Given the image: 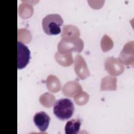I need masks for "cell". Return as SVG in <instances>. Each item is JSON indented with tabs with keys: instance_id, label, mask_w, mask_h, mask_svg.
<instances>
[{
	"instance_id": "1",
	"label": "cell",
	"mask_w": 134,
	"mask_h": 134,
	"mask_svg": "<svg viewBox=\"0 0 134 134\" xmlns=\"http://www.w3.org/2000/svg\"><path fill=\"white\" fill-rule=\"evenodd\" d=\"M53 114L61 120L70 118L73 115L74 106L72 101L67 98L57 99L53 105Z\"/></svg>"
},
{
	"instance_id": "3",
	"label": "cell",
	"mask_w": 134,
	"mask_h": 134,
	"mask_svg": "<svg viewBox=\"0 0 134 134\" xmlns=\"http://www.w3.org/2000/svg\"><path fill=\"white\" fill-rule=\"evenodd\" d=\"M17 68L22 69L29 63L30 51L27 46L19 41L17 42Z\"/></svg>"
},
{
	"instance_id": "4",
	"label": "cell",
	"mask_w": 134,
	"mask_h": 134,
	"mask_svg": "<svg viewBox=\"0 0 134 134\" xmlns=\"http://www.w3.org/2000/svg\"><path fill=\"white\" fill-rule=\"evenodd\" d=\"M33 120L34 124L39 130L41 132H44L49 126L50 118L46 112L40 111L35 114Z\"/></svg>"
},
{
	"instance_id": "5",
	"label": "cell",
	"mask_w": 134,
	"mask_h": 134,
	"mask_svg": "<svg viewBox=\"0 0 134 134\" xmlns=\"http://www.w3.org/2000/svg\"><path fill=\"white\" fill-rule=\"evenodd\" d=\"M81 120L77 118L68 121L65 126V133L66 134H76L79 132L81 125Z\"/></svg>"
},
{
	"instance_id": "2",
	"label": "cell",
	"mask_w": 134,
	"mask_h": 134,
	"mask_svg": "<svg viewBox=\"0 0 134 134\" xmlns=\"http://www.w3.org/2000/svg\"><path fill=\"white\" fill-rule=\"evenodd\" d=\"M63 23V20L60 15L58 14H48L42 19V28L47 35H58L61 32V26Z\"/></svg>"
}]
</instances>
